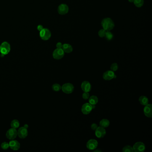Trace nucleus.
<instances>
[{"label": "nucleus", "mask_w": 152, "mask_h": 152, "mask_svg": "<svg viewBox=\"0 0 152 152\" xmlns=\"http://www.w3.org/2000/svg\"><path fill=\"white\" fill-rule=\"evenodd\" d=\"M98 143L97 141L95 139H91L88 141L86 143V148L91 150H95L97 147Z\"/></svg>", "instance_id": "obj_10"}, {"label": "nucleus", "mask_w": 152, "mask_h": 152, "mask_svg": "<svg viewBox=\"0 0 152 152\" xmlns=\"http://www.w3.org/2000/svg\"><path fill=\"white\" fill-rule=\"evenodd\" d=\"M101 26L106 31H109L113 29L115 27V24L111 18H104L101 21Z\"/></svg>", "instance_id": "obj_1"}, {"label": "nucleus", "mask_w": 152, "mask_h": 152, "mask_svg": "<svg viewBox=\"0 0 152 152\" xmlns=\"http://www.w3.org/2000/svg\"><path fill=\"white\" fill-rule=\"evenodd\" d=\"M89 96H90L89 94L87 92H84V93L83 94V95H82V97L83 99H85V100L88 99L89 98Z\"/></svg>", "instance_id": "obj_29"}, {"label": "nucleus", "mask_w": 152, "mask_h": 152, "mask_svg": "<svg viewBox=\"0 0 152 152\" xmlns=\"http://www.w3.org/2000/svg\"><path fill=\"white\" fill-rule=\"evenodd\" d=\"M117 75H115H115H114V78H117Z\"/></svg>", "instance_id": "obj_36"}, {"label": "nucleus", "mask_w": 152, "mask_h": 152, "mask_svg": "<svg viewBox=\"0 0 152 152\" xmlns=\"http://www.w3.org/2000/svg\"><path fill=\"white\" fill-rule=\"evenodd\" d=\"M89 102L91 104H96L98 102V98L97 97L95 96H92L89 99Z\"/></svg>", "instance_id": "obj_20"}, {"label": "nucleus", "mask_w": 152, "mask_h": 152, "mask_svg": "<svg viewBox=\"0 0 152 152\" xmlns=\"http://www.w3.org/2000/svg\"><path fill=\"white\" fill-rule=\"evenodd\" d=\"M122 151L123 152H133V150L132 147L130 146H126L123 148Z\"/></svg>", "instance_id": "obj_24"}, {"label": "nucleus", "mask_w": 152, "mask_h": 152, "mask_svg": "<svg viewBox=\"0 0 152 152\" xmlns=\"http://www.w3.org/2000/svg\"><path fill=\"white\" fill-rule=\"evenodd\" d=\"M110 125V122L109 120L106 119H104L99 122L100 126L104 128H106L109 126Z\"/></svg>", "instance_id": "obj_18"}, {"label": "nucleus", "mask_w": 152, "mask_h": 152, "mask_svg": "<svg viewBox=\"0 0 152 152\" xmlns=\"http://www.w3.org/2000/svg\"><path fill=\"white\" fill-rule=\"evenodd\" d=\"M10 125H11V128L16 129L19 127V121L17 120H13L12 121Z\"/></svg>", "instance_id": "obj_22"}, {"label": "nucleus", "mask_w": 152, "mask_h": 152, "mask_svg": "<svg viewBox=\"0 0 152 152\" xmlns=\"http://www.w3.org/2000/svg\"><path fill=\"white\" fill-rule=\"evenodd\" d=\"M106 131L104 128L102 127H98L95 130V135L96 137L99 138H102L105 136Z\"/></svg>", "instance_id": "obj_9"}, {"label": "nucleus", "mask_w": 152, "mask_h": 152, "mask_svg": "<svg viewBox=\"0 0 152 152\" xmlns=\"http://www.w3.org/2000/svg\"><path fill=\"white\" fill-rule=\"evenodd\" d=\"M18 135V131L16 129L12 128H10L7 132L6 136L8 139L13 140L16 138Z\"/></svg>", "instance_id": "obj_7"}, {"label": "nucleus", "mask_w": 152, "mask_h": 152, "mask_svg": "<svg viewBox=\"0 0 152 152\" xmlns=\"http://www.w3.org/2000/svg\"><path fill=\"white\" fill-rule=\"evenodd\" d=\"M61 89L64 93L70 94L74 91V85L70 83H65L61 86Z\"/></svg>", "instance_id": "obj_4"}, {"label": "nucleus", "mask_w": 152, "mask_h": 152, "mask_svg": "<svg viewBox=\"0 0 152 152\" xmlns=\"http://www.w3.org/2000/svg\"><path fill=\"white\" fill-rule=\"evenodd\" d=\"M133 150L135 152H143L146 150V146L143 143L138 142L133 146Z\"/></svg>", "instance_id": "obj_6"}, {"label": "nucleus", "mask_w": 152, "mask_h": 152, "mask_svg": "<svg viewBox=\"0 0 152 152\" xmlns=\"http://www.w3.org/2000/svg\"><path fill=\"white\" fill-rule=\"evenodd\" d=\"M139 101L140 104L143 105H146L149 104V99L146 96H141L139 99Z\"/></svg>", "instance_id": "obj_19"}, {"label": "nucleus", "mask_w": 152, "mask_h": 152, "mask_svg": "<svg viewBox=\"0 0 152 152\" xmlns=\"http://www.w3.org/2000/svg\"><path fill=\"white\" fill-rule=\"evenodd\" d=\"M9 143L10 147L13 150H18L20 148V143L16 140H12Z\"/></svg>", "instance_id": "obj_14"}, {"label": "nucleus", "mask_w": 152, "mask_h": 152, "mask_svg": "<svg viewBox=\"0 0 152 152\" xmlns=\"http://www.w3.org/2000/svg\"><path fill=\"white\" fill-rule=\"evenodd\" d=\"M92 110L91 104L90 103H85L82 106L81 111L84 115H88Z\"/></svg>", "instance_id": "obj_12"}, {"label": "nucleus", "mask_w": 152, "mask_h": 152, "mask_svg": "<svg viewBox=\"0 0 152 152\" xmlns=\"http://www.w3.org/2000/svg\"><path fill=\"white\" fill-rule=\"evenodd\" d=\"M40 37L42 40L47 41L50 38L51 36V32L49 29L43 28L40 31Z\"/></svg>", "instance_id": "obj_3"}, {"label": "nucleus", "mask_w": 152, "mask_h": 152, "mask_svg": "<svg viewBox=\"0 0 152 152\" xmlns=\"http://www.w3.org/2000/svg\"><path fill=\"white\" fill-rule=\"evenodd\" d=\"M81 88L84 92H89L91 89V84L88 81H84L81 84Z\"/></svg>", "instance_id": "obj_15"}, {"label": "nucleus", "mask_w": 152, "mask_h": 152, "mask_svg": "<svg viewBox=\"0 0 152 152\" xmlns=\"http://www.w3.org/2000/svg\"><path fill=\"white\" fill-rule=\"evenodd\" d=\"M110 68L111 70H112L113 72L116 71L118 69V65L117 63H113L111 65Z\"/></svg>", "instance_id": "obj_27"}, {"label": "nucleus", "mask_w": 152, "mask_h": 152, "mask_svg": "<svg viewBox=\"0 0 152 152\" xmlns=\"http://www.w3.org/2000/svg\"><path fill=\"white\" fill-rule=\"evenodd\" d=\"M144 115L148 118L152 117V104H148L146 105L144 108Z\"/></svg>", "instance_id": "obj_13"}, {"label": "nucleus", "mask_w": 152, "mask_h": 152, "mask_svg": "<svg viewBox=\"0 0 152 152\" xmlns=\"http://www.w3.org/2000/svg\"><path fill=\"white\" fill-rule=\"evenodd\" d=\"M11 50L10 46L8 42H4L0 46V52L2 55H6L10 53Z\"/></svg>", "instance_id": "obj_2"}, {"label": "nucleus", "mask_w": 152, "mask_h": 152, "mask_svg": "<svg viewBox=\"0 0 152 152\" xmlns=\"http://www.w3.org/2000/svg\"><path fill=\"white\" fill-rule=\"evenodd\" d=\"M133 3L136 7L141 8L144 5V0H134Z\"/></svg>", "instance_id": "obj_21"}, {"label": "nucleus", "mask_w": 152, "mask_h": 152, "mask_svg": "<svg viewBox=\"0 0 152 152\" xmlns=\"http://www.w3.org/2000/svg\"><path fill=\"white\" fill-rule=\"evenodd\" d=\"M62 43H61V42H58V43H57V44H56L57 48H62Z\"/></svg>", "instance_id": "obj_31"}, {"label": "nucleus", "mask_w": 152, "mask_h": 152, "mask_svg": "<svg viewBox=\"0 0 152 152\" xmlns=\"http://www.w3.org/2000/svg\"><path fill=\"white\" fill-rule=\"evenodd\" d=\"M94 152H101V150H99H99L97 149V150H95Z\"/></svg>", "instance_id": "obj_35"}, {"label": "nucleus", "mask_w": 152, "mask_h": 152, "mask_svg": "<svg viewBox=\"0 0 152 152\" xmlns=\"http://www.w3.org/2000/svg\"><path fill=\"white\" fill-rule=\"evenodd\" d=\"M64 54L65 52L62 48H57L53 52V58L55 59L59 60L64 57Z\"/></svg>", "instance_id": "obj_5"}, {"label": "nucleus", "mask_w": 152, "mask_h": 152, "mask_svg": "<svg viewBox=\"0 0 152 152\" xmlns=\"http://www.w3.org/2000/svg\"><path fill=\"white\" fill-rule=\"evenodd\" d=\"M91 105L92 109H95L96 108V106H95V105H94V104H91Z\"/></svg>", "instance_id": "obj_33"}, {"label": "nucleus", "mask_w": 152, "mask_h": 152, "mask_svg": "<svg viewBox=\"0 0 152 152\" xmlns=\"http://www.w3.org/2000/svg\"><path fill=\"white\" fill-rule=\"evenodd\" d=\"M69 11V7L67 4H61L59 5L58 8V13L59 15H66Z\"/></svg>", "instance_id": "obj_8"}, {"label": "nucleus", "mask_w": 152, "mask_h": 152, "mask_svg": "<svg viewBox=\"0 0 152 152\" xmlns=\"http://www.w3.org/2000/svg\"><path fill=\"white\" fill-rule=\"evenodd\" d=\"M10 147L9 143L7 142H3L1 144V148L4 150H6Z\"/></svg>", "instance_id": "obj_28"}, {"label": "nucleus", "mask_w": 152, "mask_h": 152, "mask_svg": "<svg viewBox=\"0 0 152 152\" xmlns=\"http://www.w3.org/2000/svg\"><path fill=\"white\" fill-rule=\"evenodd\" d=\"M113 34L110 32V31H107L106 33L105 36V38L107 39V40H112L113 39Z\"/></svg>", "instance_id": "obj_25"}, {"label": "nucleus", "mask_w": 152, "mask_h": 152, "mask_svg": "<svg viewBox=\"0 0 152 152\" xmlns=\"http://www.w3.org/2000/svg\"><path fill=\"white\" fill-rule=\"evenodd\" d=\"M43 28H43V26L42 25H39V26H38V27H37V29H38V30L39 31H41Z\"/></svg>", "instance_id": "obj_32"}, {"label": "nucleus", "mask_w": 152, "mask_h": 152, "mask_svg": "<svg viewBox=\"0 0 152 152\" xmlns=\"http://www.w3.org/2000/svg\"><path fill=\"white\" fill-rule=\"evenodd\" d=\"M52 90L55 91H59L61 89V86L58 83L54 84L52 86Z\"/></svg>", "instance_id": "obj_23"}, {"label": "nucleus", "mask_w": 152, "mask_h": 152, "mask_svg": "<svg viewBox=\"0 0 152 152\" xmlns=\"http://www.w3.org/2000/svg\"><path fill=\"white\" fill-rule=\"evenodd\" d=\"M106 32L107 31L104 29H101L98 32V35L100 38H104L105 36Z\"/></svg>", "instance_id": "obj_26"}, {"label": "nucleus", "mask_w": 152, "mask_h": 152, "mask_svg": "<svg viewBox=\"0 0 152 152\" xmlns=\"http://www.w3.org/2000/svg\"><path fill=\"white\" fill-rule=\"evenodd\" d=\"M27 128L25 127H22L19 128L18 131V135L21 139H24L28 135Z\"/></svg>", "instance_id": "obj_11"}, {"label": "nucleus", "mask_w": 152, "mask_h": 152, "mask_svg": "<svg viewBox=\"0 0 152 152\" xmlns=\"http://www.w3.org/2000/svg\"><path fill=\"white\" fill-rule=\"evenodd\" d=\"M128 2H130V3H133V1H134V0H128Z\"/></svg>", "instance_id": "obj_34"}, {"label": "nucleus", "mask_w": 152, "mask_h": 152, "mask_svg": "<svg viewBox=\"0 0 152 152\" xmlns=\"http://www.w3.org/2000/svg\"><path fill=\"white\" fill-rule=\"evenodd\" d=\"M98 125L96 124L93 123L91 125V129L93 130H96V128H97Z\"/></svg>", "instance_id": "obj_30"}, {"label": "nucleus", "mask_w": 152, "mask_h": 152, "mask_svg": "<svg viewBox=\"0 0 152 152\" xmlns=\"http://www.w3.org/2000/svg\"><path fill=\"white\" fill-rule=\"evenodd\" d=\"M115 75L114 72L112 70H107L103 74V77L105 80H110L114 78Z\"/></svg>", "instance_id": "obj_16"}, {"label": "nucleus", "mask_w": 152, "mask_h": 152, "mask_svg": "<svg viewBox=\"0 0 152 152\" xmlns=\"http://www.w3.org/2000/svg\"><path fill=\"white\" fill-rule=\"evenodd\" d=\"M62 49L65 53H70L72 52L73 51V47L72 46L67 43L63 44Z\"/></svg>", "instance_id": "obj_17"}]
</instances>
